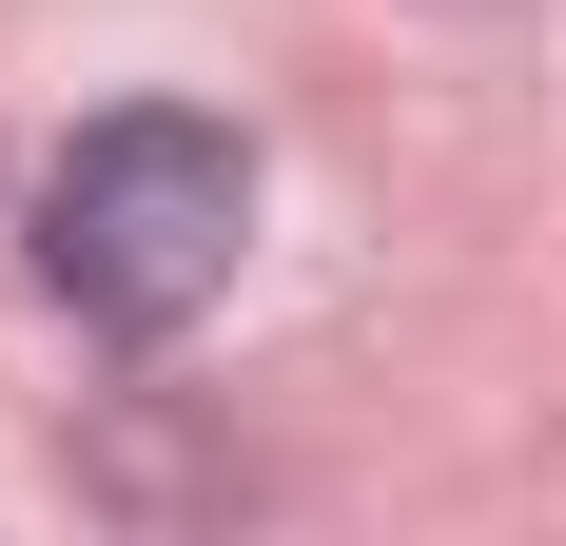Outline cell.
I'll use <instances>...</instances> for the list:
<instances>
[{
  "mask_svg": "<svg viewBox=\"0 0 566 546\" xmlns=\"http://www.w3.org/2000/svg\"><path fill=\"white\" fill-rule=\"evenodd\" d=\"M234 234H254V157H234L216 117H176V98L78 117V157L40 176V293L78 332H117V351H157V332L216 313Z\"/></svg>",
  "mask_w": 566,
  "mask_h": 546,
  "instance_id": "cell-1",
  "label": "cell"
}]
</instances>
